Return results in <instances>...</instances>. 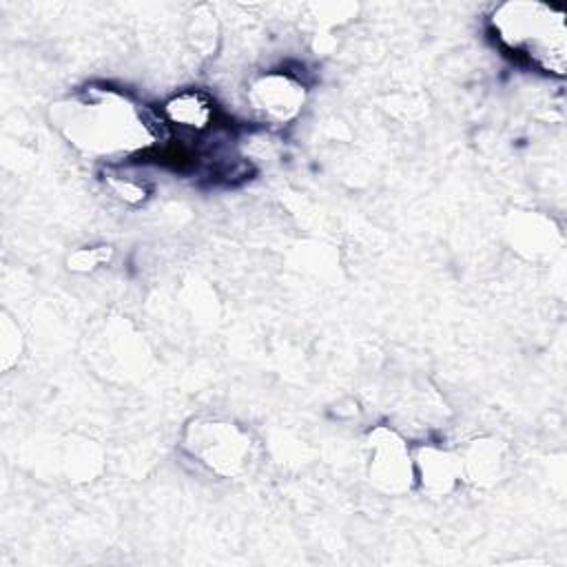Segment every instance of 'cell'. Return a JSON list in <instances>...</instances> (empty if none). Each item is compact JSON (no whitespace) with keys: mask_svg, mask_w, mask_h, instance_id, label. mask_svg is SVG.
I'll return each mask as SVG.
<instances>
[{"mask_svg":"<svg viewBox=\"0 0 567 567\" xmlns=\"http://www.w3.org/2000/svg\"><path fill=\"white\" fill-rule=\"evenodd\" d=\"M372 474L377 481L383 483L385 489L392 492L410 485V456L394 434L385 432L383 441H374Z\"/></svg>","mask_w":567,"mask_h":567,"instance_id":"277c9868","label":"cell"},{"mask_svg":"<svg viewBox=\"0 0 567 567\" xmlns=\"http://www.w3.org/2000/svg\"><path fill=\"white\" fill-rule=\"evenodd\" d=\"M255 109L272 120H290L303 102V86L286 75H266L250 91Z\"/></svg>","mask_w":567,"mask_h":567,"instance_id":"3957f363","label":"cell"},{"mask_svg":"<svg viewBox=\"0 0 567 567\" xmlns=\"http://www.w3.org/2000/svg\"><path fill=\"white\" fill-rule=\"evenodd\" d=\"M164 115L168 122H173L182 128L202 131L208 126V122L213 117V106L204 93L184 91L164 104Z\"/></svg>","mask_w":567,"mask_h":567,"instance_id":"5b68a950","label":"cell"},{"mask_svg":"<svg viewBox=\"0 0 567 567\" xmlns=\"http://www.w3.org/2000/svg\"><path fill=\"white\" fill-rule=\"evenodd\" d=\"M496 38L516 55L549 73H565V16L540 2H507L492 16Z\"/></svg>","mask_w":567,"mask_h":567,"instance_id":"7a4b0ae2","label":"cell"},{"mask_svg":"<svg viewBox=\"0 0 567 567\" xmlns=\"http://www.w3.org/2000/svg\"><path fill=\"white\" fill-rule=\"evenodd\" d=\"M60 128L84 151L128 153L153 140V124L115 91H86L60 106Z\"/></svg>","mask_w":567,"mask_h":567,"instance_id":"6da1fadb","label":"cell"}]
</instances>
